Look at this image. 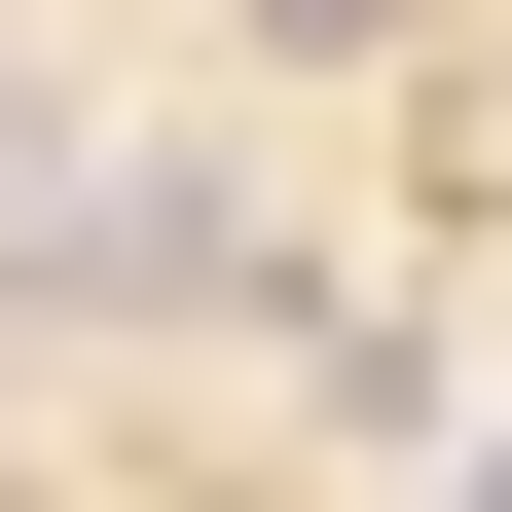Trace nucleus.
Here are the masks:
<instances>
[{"mask_svg": "<svg viewBox=\"0 0 512 512\" xmlns=\"http://www.w3.org/2000/svg\"><path fill=\"white\" fill-rule=\"evenodd\" d=\"M476 512H512V476H476Z\"/></svg>", "mask_w": 512, "mask_h": 512, "instance_id": "f257e3e1", "label": "nucleus"}]
</instances>
